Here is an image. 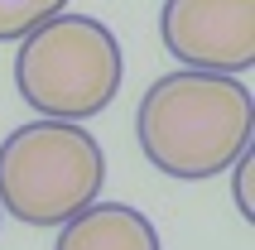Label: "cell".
Returning a JSON list of instances; mask_svg holds the SVG:
<instances>
[{"label": "cell", "mask_w": 255, "mask_h": 250, "mask_svg": "<svg viewBox=\"0 0 255 250\" xmlns=\"http://www.w3.org/2000/svg\"><path fill=\"white\" fill-rule=\"evenodd\" d=\"M255 101L241 77L231 72L183 68L149 82L135 111L140 154L159 173L183 183L227 173L231 159L251 149Z\"/></svg>", "instance_id": "6da1fadb"}, {"label": "cell", "mask_w": 255, "mask_h": 250, "mask_svg": "<svg viewBox=\"0 0 255 250\" xmlns=\"http://www.w3.org/2000/svg\"><path fill=\"white\" fill-rule=\"evenodd\" d=\"M101 183L106 154L77 121L39 116L0 144V212L24 226H63L101 197Z\"/></svg>", "instance_id": "7a4b0ae2"}, {"label": "cell", "mask_w": 255, "mask_h": 250, "mask_svg": "<svg viewBox=\"0 0 255 250\" xmlns=\"http://www.w3.org/2000/svg\"><path fill=\"white\" fill-rule=\"evenodd\" d=\"M121 43L101 19L58 10L29 29L14 53V87L39 116L87 121L106 111L121 92Z\"/></svg>", "instance_id": "3957f363"}, {"label": "cell", "mask_w": 255, "mask_h": 250, "mask_svg": "<svg viewBox=\"0 0 255 250\" xmlns=\"http://www.w3.org/2000/svg\"><path fill=\"white\" fill-rule=\"evenodd\" d=\"M159 34L188 68L231 77L255 68V0H164Z\"/></svg>", "instance_id": "277c9868"}, {"label": "cell", "mask_w": 255, "mask_h": 250, "mask_svg": "<svg viewBox=\"0 0 255 250\" xmlns=\"http://www.w3.org/2000/svg\"><path fill=\"white\" fill-rule=\"evenodd\" d=\"M53 250H159V231L130 202H87L58 226Z\"/></svg>", "instance_id": "5b68a950"}, {"label": "cell", "mask_w": 255, "mask_h": 250, "mask_svg": "<svg viewBox=\"0 0 255 250\" xmlns=\"http://www.w3.org/2000/svg\"><path fill=\"white\" fill-rule=\"evenodd\" d=\"M58 10H68V0H0V43H19Z\"/></svg>", "instance_id": "8992f818"}, {"label": "cell", "mask_w": 255, "mask_h": 250, "mask_svg": "<svg viewBox=\"0 0 255 250\" xmlns=\"http://www.w3.org/2000/svg\"><path fill=\"white\" fill-rule=\"evenodd\" d=\"M251 168H255V154L241 149L231 159V193H236V212L246 222H255V202H251Z\"/></svg>", "instance_id": "52a82bcc"}, {"label": "cell", "mask_w": 255, "mask_h": 250, "mask_svg": "<svg viewBox=\"0 0 255 250\" xmlns=\"http://www.w3.org/2000/svg\"><path fill=\"white\" fill-rule=\"evenodd\" d=\"M0 217H5V212H0Z\"/></svg>", "instance_id": "ba28073f"}]
</instances>
